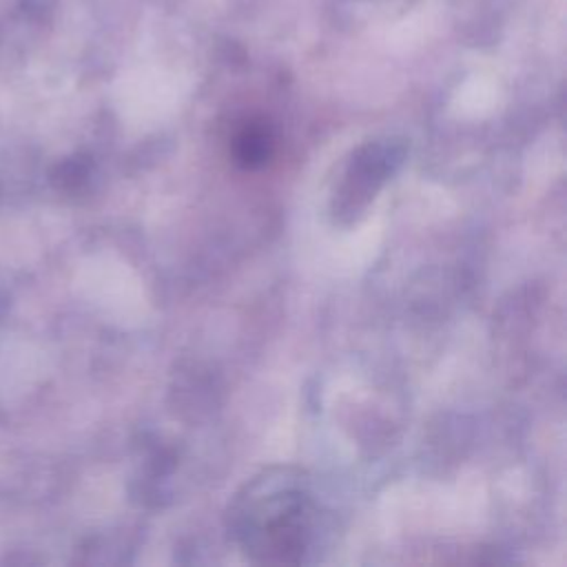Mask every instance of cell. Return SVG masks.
<instances>
[{
  "instance_id": "6da1fadb",
  "label": "cell",
  "mask_w": 567,
  "mask_h": 567,
  "mask_svg": "<svg viewBox=\"0 0 567 567\" xmlns=\"http://www.w3.org/2000/svg\"><path fill=\"white\" fill-rule=\"evenodd\" d=\"M310 523L308 476L290 465H275L252 476L228 507L233 538L259 563H299Z\"/></svg>"
},
{
  "instance_id": "7a4b0ae2",
  "label": "cell",
  "mask_w": 567,
  "mask_h": 567,
  "mask_svg": "<svg viewBox=\"0 0 567 567\" xmlns=\"http://www.w3.org/2000/svg\"><path fill=\"white\" fill-rule=\"evenodd\" d=\"M401 162V151L392 146H365L359 151L348 171V195L359 199H368L377 186L392 173V168Z\"/></svg>"
},
{
  "instance_id": "3957f363",
  "label": "cell",
  "mask_w": 567,
  "mask_h": 567,
  "mask_svg": "<svg viewBox=\"0 0 567 567\" xmlns=\"http://www.w3.org/2000/svg\"><path fill=\"white\" fill-rule=\"evenodd\" d=\"M272 153H275V137H272V131L264 122L246 124L233 142L235 162L250 171L266 166L270 162Z\"/></svg>"
},
{
  "instance_id": "277c9868",
  "label": "cell",
  "mask_w": 567,
  "mask_h": 567,
  "mask_svg": "<svg viewBox=\"0 0 567 567\" xmlns=\"http://www.w3.org/2000/svg\"><path fill=\"white\" fill-rule=\"evenodd\" d=\"M89 177V164L82 159H69L58 166L53 179L60 188H78Z\"/></svg>"
},
{
  "instance_id": "5b68a950",
  "label": "cell",
  "mask_w": 567,
  "mask_h": 567,
  "mask_svg": "<svg viewBox=\"0 0 567 567\" xmlns=\"http://www.w3.org/2000/svg\"><path fill=\"white\" fill-rule=\"evenodd\" d=\"M13 179L0 168V204L7 199V195H9V184H11Z\"/></svg>"
}]
</instances>
